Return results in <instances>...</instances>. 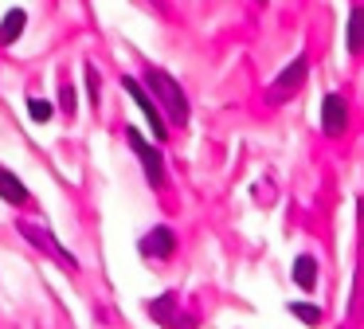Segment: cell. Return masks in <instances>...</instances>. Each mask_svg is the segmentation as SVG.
I'll return each mask as SVG.
<instances>
[{
	"instance_id": "1",
	"label": "cell",
	"mask_w": 364,
	"mask_h": 329,
	"mask_svg": "<svg viewBox=\"0 0 364 329\" xmlns=\"http://www.w3.org/2000/svg\"><path fill=\"white\" fill-rule=\"evenodd\" d=\"M145 90L157 98V110H165L173 125H184V122H188V98H184L181 83H176L168 70H161V67H149V70H145Z\"/></svg>"
},
{
	"instance_id": "2",
	"label": "cell",
	"mask_w": 364,
	"mask_h": 329,
	"mask_svg": "<svg viewBox=\"0 0 364 329\" xmlns=\"http://www.w3.org/2000/svg\"><path fill=\"white\" fill-rule=\"evenodd\" d=\"M16 227H20V235H24V239L32 243V247H40L43 255H51L55 263H63L67 271H79V263L71 258V251H67L63 243H59L55 235H51L48 227L40 224V219H16Z\"/></svg>"
},
{
	"instance_id": "3",
	"label": "cell",
	"mask_w": 364,
	"mask_h": 329,
	"mask_svg": "<svg viewBox=\"0 0 364 329\" xmlns=\"http://www.w3.org/2000/svg\"><path fill=\"white\" fill-rule=\"evenodd\" d=\"M126 141H129V149L137 153V161H141V169H145V177H149V184L161 188V184H165V157H161L157 149H153L149 141H145L141 133L134 130V125H126Z\"/></svg>"
},
{
	"instance_id": "4",
	"label": "cell",
	"mask_w": 364,
	"mask_h": 329,
	"mask_svg": "<svg viewBox=\"0 0 364 329\" xmlns=\"http://www.w3.org/2000/svg\"><path fill=\"white\" fill-rule=\"evenodd\" d=\"M122 86H126V94L137 102V110H141V114L149 118V130H153V137H157V141H165V137H168V125H165V114L157 110V102H153V94L145 90V86L137 83V78H129V75L122 78Z\"/></svg>"
},
{
	"instance_id": "5",
	"label": "cell",
	"mask_w": 364,
	"mask_h": 329,
	"mask_svg": "<svg viewBox=\"0 0 364 329\" xmlns=\"http://www.w3.org/2000/svg\"><path fill=\"white\" fill-rule=\"evenodd\" d=\"M306 78H309V55H298V59L286 63L282 75L270 83V98H274V102H286L294 90H301V83H306Z\"/></svg>"
},
{
	"instance_id": "6",
	"label": "cell",
	"mask_w": 364,
	"mask_h": 329,
	"mask_svg": "<svg viewBox=\"0 0 364 329\" xmlns=\"http://www.w3.org/2000/svg\"><path fill=\"white\" fill-rule=\"evenodd\" d=\"M141 255L145 258H173L176 255V235H173V227H165V224H157L153 231H145L141 235Z\"/></svg>"
},
{
	"instance_id": "7",
	"label": "cell",
	"mask_w": 364,
	"mask_h": 329,
	"mask_svg": "<svg viewBox=\"0 0 364 329\" xmlns=\"http://www.w3.org/2000/svg\"><path fill=\"white\" fill-rule=\"evenodd\" d=\"M321 130L329 137H341L348 130V106H345V94H325L321 102Z\"/></svg>"
},
{
	"instance_id": "8",
	"label": "cell",
	"mask_w": 364,
	"mask_h": 329,
	"mask_svg": "<svg viewBox=\"0 0 364 329\" xmlns=\"http://www.w3.org/2000/svg\"><path fill=\"white\" fill-rule=\"evenodd\" d=\"M0 200H9V204H24L28 200L24 180H20L12 169H4V164H0Z\"/></svg>"
},
{
	"instance_id": "9",
	"label": "cell",
	"mask_w": 364,
	"mask_h": 329,
	"mask_svg": "<svg viewBox=\"0 0 364 329\" xmlns=\"http://www.w3.org/2000/svg\"><path fill=\"white\" fill-rule=\"evenodd\" d=\"M24 24H28V12H24V8H12V12H4V20H0V47L16 43V36L24 31Z\"/></svg>"
},
{
	"instance_id": "10",
	"label": "cell",
	"mask_w": 364,
	"mask_h": 329,
	"mask_svg": "<svg viewBox=\"0 0 364 329\" xmlns=\"http://www.w3.org/2000/svg\"><path fill=\"white\" fill-rule=\"evenodd\" d=\"M294 282H298V290L317 286V258L314 255H298V263H294Z\"/></svg>"
},
{
	"instance_id": "11",
	"label": "cell",
	"mask_w": 364,
	"mask_h": 329,
	"mask_svg": "<svg viewBox=\"0 0 364 329\" xmlns=\"http://www.w3.org/2000/svg\"><path fill=\"white\" fill-rule=\"evenodd\" d=\"M348 51L353 55L364 51V8H353V12H348Z\"/></svg>"
},
{
	"instance_id": "12",
	"label": "cell",
	"mask_w": 364,
	"mask_h": 329,
	"mask_svg": "<svg viewBox=\"0 0 364 329\" xmlns=\"http://www.w3.org/2000/svg\"><path fill=\"white\" fill-rule=\"evenodd\" d=\"M290 313L301 321V325H309V329L321 325V310H317V306H298V302H294V306H290Z\"/></svg>"
},
{
	"instance_id": "13",
	"label": "cell",
	"mask_w": 364,
	"mask_h": 329,
	"mask_svg": "<svg viewBox=\"0 0 364 329\" xmlns=\"http://www.w3.org/2000/svg\"><path fill=\"white\" fill-rule=\"evenodd\" d=\"M59 102H63V114L71 118V114H75V86L67 83V78L59 83Z\"/></svg>"
},
{
	"instance_id": "14",
	"label": "cell",
	"mask_w": 364,
	"mask_h": 329,
	"mask_svg": "<svg viewBox=\"0 0 364 329\" xmlns=\"http://www.w3.org/2000/svg\"><path fill=\"white\" fill-rule=\"evenodd\" d=\"M28 114H32L36 122H48V118H51V106H48V102H40V98H28Z\"/></svg>"
},
{
	"instance_id": "15",
	"label": "cell",
	"mask_w": 364,
	"mask_h": 329,
	"mask_svg": "<svg viewBox=\"0 0 364 329\" xmlns=\"http://www.w3.org/2000/svg\"><path fill=\"white\" fill-rule=\"evenodd\" d=\"M87 90H90V102H98V70L87 67Z\"/></svg>"
}]
</instances>
